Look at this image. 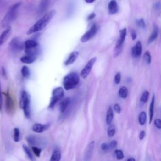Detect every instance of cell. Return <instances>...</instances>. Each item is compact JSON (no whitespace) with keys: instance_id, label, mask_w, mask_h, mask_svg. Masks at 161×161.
<instances>
[{"instance_id":"obj_1","label":"cell","mask_w":161,"mask_h":161,"mask_svg":"<svg viewBox=\"0 0 161 161\" xmlns=\"http://www.w3.org/2000/svg\"><path fill=\"white\" fill-rule=\"evenodd\" d=\"M55 13L56 11L54 9H52L47 12L40 19H38L31 27L29 28V30L26 32V34L30 35L43 30L52 20V19L55 14Z\"/></svg>"},{"instance_id":"obj_2","label":"cell","mask_w":161,"mask_h":161,"mask_svg":"<svg viewBox=\"0 0 161 161\" xmlns=\"http://www.w3.org/2000/svg\"><path fill=\"white\" fill-rule=\"evenodd\" d=\"M21 4V2H17L9 8L7 13L1 20V25L2 27L7 28L12 22H13L16 19L18 13V9L20 7Z\"/></svg>"},{"instance_id":"obj_3","label":"cell","mask_w":161,"mask_h":161,"mask_svg":"<svg viewBox=\"0 0 161 161\" xmlns=\"http://www.w3.org/2000/svg\"><path fill=\"white\" fill-rule=\"evenodd\" d=\"M79 75L77 72H72L67 74L63 79V86L65 90L74 89L79 82Z\"/></svg>"},{"instance_id":"obj_4","label":"cell","mask_w":161,"mask_h":161,"mask_svg":"<svg viewBox=\"0 0 161 161\" xmlns=\"http://www.w3.org/2000/svg\"><path fill=\"white\" fill-rule=\"evenodd\" d=\"M30 99L28 94L26 91H22L19 100V108L23 110L26 118L30 117Z\"/></svg>"},{"instance_id":"obj_5","label":"cell","mask_w":161,"mask_h":161,"mask_svg":"<svg viewBox=\"0 0 161 161\" xmlns=\"http://www.w3.org/2000/svg\"><path fill=\"white\" fill-rule=\"evenodd\" d=\"M64 96V90L61 87H57L53 89L52 92V97L49 104V108H53L55 105L60 100L62 99Z\"/></svg>"},{"instance_id":"obj_6","label":"cell","mask_w":161,"mask_h":161,"mask_svg":"<svg viewBox=\"0 0 161 161\" xmlns=\"http://www.w3.org/2000/svg\"><path fill=\"white\" fill-rule=\"evenodd\" d=\"M126 35V28H124L119 30L118 38L117 42H116V44L115 45V48H114V56H118L121 52V50L123 48V43L125 40Z\"/></svg>"},{"instance_id":"obj_7","label":"cell","mask_w":161,"mask_h":161,"mask_svg":"<svg viewBox=\"0 0 161 161\" xmlns=\"http://www.w3.org/2000/svg\"><path fill=\"white\" fill-rule=\"evenodd\" d=\"M98 30V26L96 23L91 25V28L81 36L80 40L82 43H85L91 40L97 33Z\"/></svg>"},{"instance_id":"obj_8","label":"cell","mask_w":161,"mask_h":161,"mask_svg":"<svg viewBox=\"0 0 161 161\" xmlns=\"http://www.w3.org/2000/svg\"><path fill=\"white\" fill-rule=\"evenodd\" d=\"M96 60H97L96 57H92L87 62V64L84 67V68L82 69V70L80 71V77L82 78L86 79L87 77V76L90 74V72L92 70V68L94 64H95Z\"/></svg>"},{"instance_id":"obj_9","label":"cell","mask_w":161,"mask_h":161,"mask_svg":"<svg viewBox=\"0 0 161 161\" xmlns=\"http://www.w3.org/2000/svg\"><path fill=\"white\" fill-rule=\"evenodd\" d=\"M9 47L13 52H18L24 48V43L18 38H13L9 43Z\"/></svg>"},{"instance_id":"obj_10","label":"cell","mask_w":161,"mask_h":161,"mask_svg":"<svg viewBox=\"0 0 161 161\" xmlns=\"http://www.w3.org/2000/svg\"><path fill=\"white\" fill-rule=\"evenodd\" d=\"M94 141H91L86 147L84 153V161H91L94 147Z\"/></svg>"},{"instance_id":"obj_11","label":"cell","mask_w":161,"mask_h":161,"mask_svg":"<svg viewBox=\"0 0 161 161\" xmlns=\"http://www.w3.org/2000/svg\"><path fill=\"white\" fill-rule=\"evenodd\" d=\"M142 52V43L140 41H138L135 45L132 47L131 49V55L134 58L139 57Z\"/></svg>"},{"instance_id":"obj_12","label":"cell","mask_w":161,"mask_h":161,"mask_svg":"<svg viewBox=\"0 0 161 161\" xmlns=\"http://www.w3.org/2000/svg\"><path fill=\"white\" fill-rule=\"evenodd\" d=\"M50 126L49 124L35 123L32 126V130L37 133H41L46 131Z\"/></svg>"},{"instance_id":"obj_13","label":"cell","mask_w":161,"mask_h":161,"mask_svg":"<svg viewBox=\"0 0 161 161\" xmlns=\"http://www.w3.org/2000/svg\"><path fill=\"white\" fill-rule=\"evenodd\" d=\"M108 12L110 14H114L118 13L119 10V6L116 0H111L109 2L108 6Z\"/></svg>"},{"instance_id":"obj_14","label":"cell","mask_w":161,"mask_h":161,"mask_svg":"<svg viewBox=\"0 0 161 161\" xmlns=\"http://www.w3.org/2000/svg\"><path fill=\"white\" fill-rule=\"evenodd\" d=\"M14 107V103L12 97L9 95V94L8 92L6 94V101H5V108L6 110L8 113L11 112L13 109Z\"/></svg>"},{"instance_id":"obj_15","label":"cell","mask_w":161,"mask_h":161,"mask_svg":"<svg viewBox=\"0 0 161 161\" xmlns=\"http://www.w3.org/2000/svg\"><path fill=\"white\" fill-rule=\"evenodd\" d=\"M79 56V52L78 51H73L70 53L67 60L64 62V65L67 66L72 64L77 58Z\"/></svg>"},{"instance_id":"obj_16","label":"cell","mask_w":161,"mask_h":161,"mask_svg":"<svg viewBox=\"0 0 161 161\" xmlns=\"http://www.w3.org/2000/svg\"><path fill=\"white\" fill-rule=\"evenodd\" d=\"M38 46V43L34 40H27L24 42L25 50H30L35 48Z\"/></svg>"},{"instance_id":"obj_17","label":"cell","mask_w":161,"mask_h":161,"mask_svg":"<svg viewBox=\"0 0 161 161\" xmlns=\"http://www.w3.org/2000/svg\"><path fill=\"white\" fill-rule=\"evenodd\" d=\"M154 104H155V95L153 94L152 99L150 104V108H149V123L150 124L152 121L153 118V114H154Z\"/></svg>"},{"instance_id":"obj_18","label":"cell","mask_w":161,"mask_h":161,"mask_svg":"<svg viewBox=\"0 0 161 161\" xmlns=\"http://www.w3.org/2000/svg\"><path fill=\"white\" fill-rule=\"evenodd\" d=\"M70 102V99L69 97H65L64 99H62L61 101V102L60 103V111L62 113H64L65 111V110L67 109V107L69 106V104Z\"/></svg>"},{"instance_id":"obj_19","label":"cell","mask_w":161,"mask_h":161,"mask_svg":"<svg viewBox=\"0 0 161 161\" xmlns=\"http://www.w3.org/2000/svg\"><path fill=\"white\" fill-rule=\"evenodd\" d=\"M35 60H36V57L30 55H26L20 58V60L21 62L24 64H32L33 62H35Z\"/></svg>"},{"instance_id":"obj_20","label":"cell","mask_w":161,"mask_h":161,"mask_svg":"<svg viewBox=\"0 0 161 161\" xmlns=\"http://www.w3.org/2000/svg\"><path fill=\"white\" fill-rule=\"evenodd\" d=\"M158 34V28L157 25H155L153 27V30L152 31V33L150 35L148 39V44H150L152 43L157 38Z\"/></svg>"},{"instance_id":"obj_21","label":"cell","mask_w":161,"mask_h":161,"mask_svg":"<svg viewBox=\"0 0 161 161\" xmlns=\"http://www.w3.org/2000/svg\"><path fill=\"white\" fill-rule=\"evenodd\" d=\"M113 117H114V113H113V109L111 106H109L108 109V111L106 113V122L108 125H111V123L113 121Z\"/></svg>"},{"instance_id":"obj_22","label":"cell","mask_w":161,"mask_h":161,"mask_svg":"<svg viewBox=\"0 0 161 161\" xmlns=\"http://www.w3.org/2000/svg\"><path fill=\"white\" fill-rule=\"evenodd\" d=\"M26 141L31 147H37L38 139L35 135H28L26 137Z\"/></svg>"},{"instance_id":"obj_23","label":"cell","mask_w":161,"mask_h":161,"mask_svg":"<svg viewBox=\"0 0 161 161\" xmlns=\"http://www.w3.org/2000/svg\"><path fill=\"white\" fill-rule=\"evenodd\" d=\"M61 159V152L58 149H55L50 157V161H60Z\"/></svg>"},{"instance_id":"obj_24","label":"cell","mask_w":161,"mask_h":161,"mask_svg":"<svg viewBox=\"0 0 161 161\" xmlns=\"http://www.w3.org/2000/svg\"><path fill=\"white\" fill-rule=\"evenodd\" d=\"M49 5V0H41L39 4V11L43 13L47 10Z\"/></svg>"},{"instance_id":"obj_25","label":"cell","mask_w":161,"mask_h":161,"mask_svg":"<svg viewBox=\"0 0 161 161\" xmlns=\"http://www.w3.org/2000/svg\"><path fill=\"white\" fill-rule=\"evenodd\" d=\"M118 94L120 97L123 99H126L128 94V91L126 87L121 86L118 91Z\"/></svg>"},{"instance_id":"obj_26","label":"cell","mask_w":161,"mask_h":161,"mask_svg":"<svg viewBox=\"0 0 161 161\" xmlns=\"http://www.w3.org/2000/svg\"><path fill=\"white\" fill-rule=\"evenodd\" d=\"M23 149L25 153H26V155H27L28 158L31 161H34V160H35V158H34V156L33 155L32 152H31V151L30 150V148H29L28 146L25 145H23Z\"/></svg>"},{"instance_id":"obj_27","label":"cell","mask_w":161,"mask_h":161,"mask_svg":"<svg viewBox=\"0 0 161 161\" xmlns=\"http://www.w3.org/2000/svg\"><path fill=\"white\" fill-rule=\"evenodd\" d=\"M147 119V114L145 111H142L138 116V122L140 125H144Z\"/></svg>"},{"instance_id":"obj_28","label":"cell","mask_w":161,"mask_h":161,"mask_svg":"<svg viewBox=\"0 0 161 161\" xmlns=\"http://www.w3.org/2000/svg\"><path fill=\"white\" fill-rule=\"evenodd\" d=\"M21 75L22 76L24 77V78H28L30 75V69L29 68L26 66V65H24L21 68Z\"/></svg>"},{"instance_id":"obj_29","label":"cell","mask_w":161,"mask_h":161,"mask_svg":"<svg viewBox=\"0 0 161 161\" xmlns=\"http://www.w3.org/2000/svg\"><path fill=\"white\" fill-rule=\"evenodd\" d=\"M115 133H116V130H115L114 126L113 125H110L107 130V134H108V136L109 137L113 136L114 135Z\"/></svg>"},{"instance_id":"obj_30","label":"cell","mask_w":161,"mask_h":161,"mask_svg":"<svg viewBox=\"0 0 161 161\" xmlns=\"http://www.w3.org/2000/svg\"><path fill=\"white\" fill-rule=\"evenodd\" d=\"M14 135H13V140L15 142H18L20 138V132L18 128H14L13 130Z\"/></svg>"},{"instance_id":"obj_31","label":"cell","mask_w":161,"mask_h":161,"mask_svg":"<svg viewBox=\"0 0 161 161\" xmlns=\"http://www.w3.org/2000/svg\"><path fill=\"white\" fill-rule=\"evenodd\" d=\"M149 97V92L148 91H144L141 96V97H140V101L142 103H145L147 101Z\"/></svg>"},{"instance_id":"obj_32","label":"cell","mask_w":161,"mask_h":161,"mask_svg":"<svg viewBox=\"0 0 161 161\" xmlns=\"http://www.w3.org/2000/svg\"><path fill=\"white\" fill-rule=\"evenodd\" d=\"M143 59H144V61L145 62V63H147V64H150L151 63L152 57H151V55L148 51H146L145 52V53L143 55Z\"/></svg>"},{"instance_id":"obj_33","label":"cell","mask_w":161,"mask_h":161,"mask_svg":"<svg viewBox=\"0 0 161 161\" xmlns=\"http://www.w3.org/2000/svg\"><path fill=\"white\" fill-rule=\"evenodd\" d=\"M114 153L116 154V158L118 160H122L124 158V153H123V152L121 150L116 149V150H115Z\"/></svg>"},{"instance_id":"obj_34","label":"cell","mask_w":161,"mask_h":161,"mask_svg":"<svg viewBox=\"0 0 161 161\" xmlns=\"http://www.w3.org/2000/svg\"><path fill=\"white\" fill-rule=\"evenodd\" d=\"M31 150L34 154L37 157H39L40 156L41 152H42V149L38 147H31Z\"/></svg>"},{"instance_id":"obj_35","label":"cell","mask_w":161,"mask_h":161,"mask_svg":"<svg viewBox=\"0 0 161 161\" xmlns=\"http://www.w3.org/2000/svg\"><path fill=\"white\" fill-rule=\"evenodd\" d=\"M108 143V146H109V150L115 148L118 144L117 141H116V140H111V142H109Z\"/></svg>"},{"instance_id":"obj_36","label":"cell","mask_w":161,"mask_h":161,"mask_svg":"<svg viewBox=\"0 0 161 161\" xmlns=\"http://www.w3.org/2000/svg\"><path fill=\"white\" fill-rule=\"evenodd\" d=\"M136 24L139 27H140L142 28H144L146 26L145 23L144 21V19L143 18H140L139 19H137L136 20Z\"/></svg>"},{"instance_id":"obj_37","label":"cell","mask_w":161,"mask_h":161,"mask_svg":"<svg viewBox=\"0 0 161 161\" xmlns=\"http://www.w3.org/2000/svg\"><path fill=\"white\" fill-rule=\"evenodd\" d=\"M114 80L115 84H119L120 81H121V74L119 72H118L115 75H114Z\"/></svg>"},{"instance_id":"obj_38","label":"cell","mask_w":161,"mask_h":161,"mask_svg":"<svg viewBox=\"0 0 161 161\" xmlns=\"http://www.w3.org/2000/svg\"><path fill=\"white\" fill-rule=\"evenodd\" d=\"M154 125L158 129H161V120L160 119H156L154 121Z\"/></svg>"},{"instance_id":"obj_39","label":"cell","mask_w":161,"mask_h":161,"mask_svg":"<svg viewBox=\"0 0 161 161\" xmlns=\"http://www.w3.org/2000/svg\"><path fill=\"white\" fill-rule=\"evenodd\" d=\"M101 149L103 151H108L109 150V146H108V143H103L101 145Z\"/></svg>"},{"instance_id":"obj_40","label":"cell","mask_w":161,"mask_h":161,"mask_svg":"<svg viewBox=\"0 0 161 161\" xmlns=\"http://www.w3.org/2000/svg\"><path fill=\"white\" fill-rule=\"evenodd\" d=\"M113 108H114V110L116 113H121V107L118 104H115L114 105Z\"/></svg>"},{"instance_id":"obj_41","label":"cell","mask_w":161,"mask_h":161,"mask_svg":"<svg viewBox=\"0 0 161 161\" xmlns=\"http://www.w3.org/2000/svg\"><path fill=\"white\" fill-rule=\"evenodd\" d=\"M3 108V96H2V91H1V84L0 81V111H1Z\"/></svg>"},{"instance_id":"obj_42","label":"cell","mask_w":161,"mask_h":161,"mask_svg":"<svg viewBox=\"0 0 161 161\" xmlns=\"http://www.w3.org/2000/svg\"><path fill=\"white\" fill-rule=\"evenodd\" d=\"M131 38H132V40H135L136 38V36H137L136 32L134 30H131Z\"/></svg>"},{"instance_id":"obj_43","label":"cell","mask_w":161,"mask_h":161,"mask_svg":"<svg viewBox=\"0 0 161 161\" xmlns=\"http://www.w3.org/2000/svg\"><path fill=\"white\" fill-rule=\"evenodd\" d=\"M145 136V131H143V130L141 131L140 132V133H139V139H140V140H142L144 138Z\"/></svg>"},{"instance_id":"obj_44","label":"cell","mask_w":161,"mask_h":161,"mask_svg":"<svg viewBox=\"0 0 161 161\" xmlns=\"http://www.w3.org/2000/svg\"><path fill=\"white\" fill-rule=\"evenodd\" d=\"M95 16H96V14H95L94 13H91L87 16V21H90V20H91V19H92L95 17Z\"/></svg>"},{"instance_id":"obj_45","label":"cell","mask_w":161,"mask_h":161,"mask_svg":"<svg viewBox=\"0 0 161 161\" xmlns=\"http://www.w3.org/2000/svg\"><path fill=\"white\" fill-rule=\"evenodd\" d=\"M2 75L4 77H6V72L4 67H2Z\"/></svg>"},{"instance_id":"obj_46","label":"cell","mask_w":161,"mask_h":161,"mask_svg":"<svg viewBox=\"0 0 161 161\" xmlns=\"http://www.w3.org/2000/svg\"><path fill=\"white\" fill-rule=\"evenodd\" d=\"M4 42H5V40H4V39L2 38L1 37H0V46H1V45H3Z\"/></svg>"},{"instance_id":"obj_47","label":"cell","mask_w":161,"mask_h":161,"mask_svg":"<svg viewBox=\"0 0 161 161\" xmlns=\"http://www.w3.org/2000/svg\"><path fill=\"white\" fill-rule=\"evenodd\" d=\"M85 1V2L86 3H93V2H94L95 1V0H84Z\"/></svg>"},{"instance_id":"obj_48","label":"cell","mask_w":161,"mask_h":161,"mask_svg":"<svg viewBox=\"0 0 161 161\" xmlns=\"http://www.w3.org/2000/svg\"><path fill=\"white\" fill-rule=\"evenodd\" d=\"M126 161H136V160H135V159L134 158L131 157V158H129Z\"/></svg>"}]
</instances>
